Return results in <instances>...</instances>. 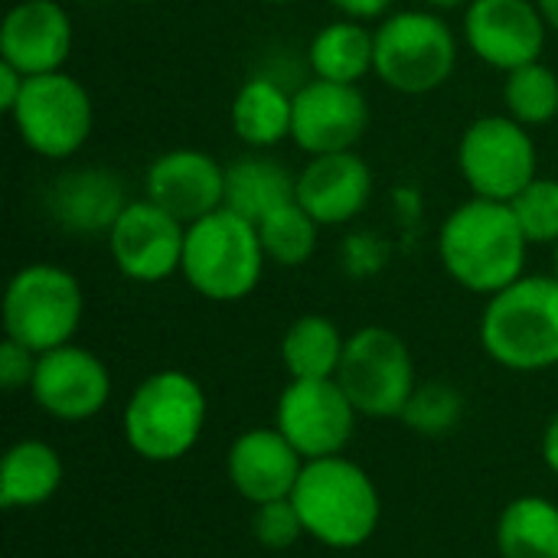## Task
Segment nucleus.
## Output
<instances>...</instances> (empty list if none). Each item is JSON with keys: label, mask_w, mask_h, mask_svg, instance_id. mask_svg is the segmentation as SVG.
<instances>
[{"label": "nucleus", "mask_w": 558, "mask_h": 558, "mask_svg": "<svg viewBox=\"0 0 558 558\" xmlns=\"http://www.w3.org/2000/svg\"><path fill=\"white\" fill-rule=\"evenodd\" d=\"M75 43L72 16L59 0H20L0 26V62L26 78L62 72Z\"/></svg>", "instance_id": "obj_17"}, {"label": "nucleus", "mask_w": 558, "mask_h": 558, "mask_svg": "<svg viewBox=\"0 0 558 558\" xmlns=\"http://www.w3.org/2000/svg\"><path fill=\"white\" fill-rule=\"evenodd\" d=\"M29 396L59 422H88L111 399V373L92 350L65 343L36 356Z\"/></svg>", "instance_id": "obj_14"}, {"label": "nucleus", "mask_w": 558, "mask_h": 558, "mask_svg": "<svg viewBox=\"0 0 558 558\" xmlns=\"http://www.w3.org/2000/svg\"><path fill=\"white\" fill-rule=\"evenodd\" d=\"M128 193L118 173L101 167H82L62 173L49 190V213L52 219L78 235H108L118 216L128 206Z\"/></svg>", "instance_id": "obj_20"}, {"label": "nucleus", "mask_w": 558, "mask_h": 558, "mask_svg": "<svg viewBox=\"0 0 558 558\" xmlns=\"http://www.w3.org/2000/svg\"><path fill=\"white\" fill-rule=\"evenodd\" d=\"M252 533L265 549H291L301 536H307L304 520L298 513V507L288 500H271L255 507L252 513Z\"/></svg>", "instance_id": "obj_31"}, {"label": "nucleus", "mask_w": 558, "mask_h": 558, "mask_svg": "<svg viewBox=\"0 0 558 558\" xmlns=\"http://www.w3.org/2000/svg\"><path fill=\"white\" fill-rule=\"evenodd\" d=\"M526 255L530 239L510 203L474 196L451 209L438 229V258L451 281L471 294L494 298L520 281L526 275Z\"/></svg>", "instance_id": "obj_1"}, {"label": "nucleus", "mask_w": 558, "mask_h": 558, "mask_svg": "<svg viewBox=\"0 0 558 558\" xmlns=\"http://www.w3.org/2000/svg\"><path fill=\"white\" fill-rule=\"evenodd\" d=\"M265 262L255 222L226 206L186 226L180 275L206 301L232 304L248 298L262 281Z\"/></svg>", "instance_id": "obj_5"}, {"label": "nucleus", "mask_w": 558, "mask_h": 558, "mask_svg": "<svg viewBox=\"0 0 558 558\" xmlns=\"http://www.w3.org/2000/svg\"><path fill=\"white\" fill-rule=\"evenodd\" d=\"M144 196L183 226H193L226 206V167L196 147L167 150L147 167Z\"/></svg>", "instance_id": "obj_16"}, {"label": "nucleus", "mask_w": 558, "mask_h": 558, "mask_svg": "<svg viewBox=\"0 0 558 558\" xmlns=\"http://www.w3.org/2000/svg\"><path fill=\"white\" fill-rule=\"evenodd\" d=\"M373 33V72L399 95H428L441 88L458 65V39L435 10H399Z\"/></svg>", "instance_id": "obj_7"}, {"label": "nucleus", "mask_w": 558, "mask_h": 558, "mask_svg": "<svg viewBox=\"0 0 558 558\" xmlns=\"http://www.w3.org/2000/svg\"><path fill=\"white\" fill-rule=\"evenodd\" d=\"M304 464L307 461L278 428H248L232 441L226 454L229 484L252 507L288 500L298 487Z\"/></svg>", "instance_id": "obj_18"}, {"label": "nucleus", "mask_w": 558, "mask_h": 558, "mask_svg": "<svg viewBox=\"0 0 558 558\" xmlns=\"http://www.w3.org/2000/svg\"><path fill=\"white\" fill-rule=\"evenodd\" d=\"M464 415V399L454 386L448 383H418L412 399L402 409V422L425 438H438L448 435L461 425Z\"/></svg>", "instance_id": "obj_29"}, {"label": "nucleus", "mask_w": 558, "mask_h": 558, "mask_svg": "<svg viewBox=\"0 0 558 558\" xmlns=\"http://www.w3.org/2000/svg\"><path fill=\"white\" fill-rule=\"evenodd\" d=\"M307 536L327 549H360L379 526V490L373 477L350 458L307 461L291 494Z\"/></svg>", "instance_id": "obj_3"}, {"label": "nucleus", "mask_w": 558, "mask_h": 558, "mask_svg": "<svg viewBox=\"0 0 558 558\" xmlns=\"http://www.w3.org/2000/svg\"><path fill=\"white\" fill-rule=\"evenodd\" d=\"M356 418L360 412L337 379H291L275 409V428L304 461L343 454Z\"/></svg>", "instance_id": "obj_11"}, {"label": "nucleus", "mask_w": 558, "mask_h": 558, "mask_svg": "<svg viewBox=\"0 0 558 558\" xmlns=\"http://www.w3.org/2000/svg\"><path fill=\"white\" fill-rule=\"evenodd\" d=\"M556 278H558V242H556Z\"/></svg>", "instance_id": "obj_40"}, {"label": "nucleus", "mask_w": 558, "mask_h": 558, "mask_svg": "<svg viewBox=\"0 0 558 558\" xmlns=\"http://www.w3.org/2000/svg\"><path fill=\"white\" fill-rule=\"evenodd\" d=\"M517 222L523 226L530 245H556L558 242V180L536 177L513 203Z\"/></svg>", "instance_id": "obj_30"}, {"label": "nucleus", "mask_w": 558, "mask_h": 558, "mask_svg": "<svg viewBox=\"0 0 558 558\" xmlns=\"http://www.w3.org/2000/svg\"><path fill=\"white\" fill-rule=\"evenodd\" d=\"M504 101H507V114L517 118L520 124L526 128L549 124L558 114V75L543 62L520 65L507 72Z\"/></svg>", "instance_id": "obj_28"}, {"label": "nucleus", "mask_w": 558, "mask_h": 558, "mask_svg": "<svg viewBox=\"0 0 558 558\" xmlns=\"http://www.w3.org/2000/svg\"><path fill=\"white\" fill-rule=\"evenodd\" d=\"M258 3H268V7H284V3H298V0H258Z\"/></svg>", "instance_id": "obj_38"}, {"label": "nucleus", "mask_w": 558, "mask_h": 558, "mask_svg": "<svg viewBox=\"0 0 558 558\" xmlns=\"http://www.w3.org/2000/svg\"><path fill=\"white\" fill-rule=\"evenodd\" d=\"M186 245V226L157 203L131 199L108 232V252L114 268L137 284H157L180 271Z\"/></svg>", "instance_id": "obj_12"}, {"label": "nucleus", "mask_w": 558, "mask_h": 558, "mask_svg": "<svg viewBox=\"0 0 558 558\" xmlns=\"http://www.w3.org/2000/svg\"><path fill=\"white\" fill-rule=\"evenodd\" d=\"M337 383L366 418H399L418 386L412 353L389 327H360L347 337Z\"/></svg>", "instance_id": "obj_8"}, {"label": "nucleus", "mask_w": 558, "mask_h": 558, "mask_svg": "<svg viewBox=\"0 0 558 558\" xmlns=\"http://www.w3.org/2000/svg\"><path fill=\"white\" fill-rule=\"evenodd\" d=\"M23 85H26V75L16 72V69L7 65V62H0V111H3V114H10L13 105L20 101Z\"/></svg>", "instance_id": "obj_34"}, {"label": "nucleus", "mask_w": 558, "mask_h": 558, "mask_svg": "<svg viewBox=\"0 0 558 558\" xmlns=\"http://www.w3.org/2000/svg\"><path fill=\"white\" fill-rule=\"evenodd\" d=\"M82 314L85 294L78 278L52 262L23 265L3 291V333L36 356L72 343Z\"/></svg>", "instance_id": "obj_6"}, {"label": "nucleus", "mask_w": 558, "mask_h": 558, "mask_svg": "<svg viewBox=\"0 0 558 558\" xmlns=\"http://www.w3.org/2000/svg\"><path fill=\"white\" fill-rule=\"evenodd\" d=\"M484 353L513 373H543L558 366V278L523 275L487 298L481 314Z\"/></svg>", "instance_id": "obj_2"}, {"label": "nucleus", "mask_w": 558, "mask_h": 558, "mask_svg": "<svg viewBox=\"0 0 558 558\" xmlns=\"http://www.w3.org/2000/svg\"><path fill=\"white\" fill-rule=\"evenodd\" d=\"M307 62L317 78L360 85L376 65V33L366 29V23L340 16L314 33Z\"/></svg>", "instance_id": "obj_23"}, {"label": "nucleus", "mask_w": 558, "mask_h": 558, "mask_svg": "<svg viewBox=\"0 0 558 558\" xmlns=\"http://www.w3.org/2000/svg\"><path fill=\"white\" fill-rule=\"evenodd\" d=\"M294 183L298 177L271 157H239L226 167V209L248 222H262L268 213L294 199Z\"/></svg>", "instance_id": "obj_24"}, {"label": "nucleus", "mask_w": 558, "mask_h": 558, "mask_svg": "<svg viewBox=\"0 0 558 558\" xmlns=\"http://www.w3.org/2000/svg\"><path fill=\"white\" fill-rule=\"evenodd\" d=\"M62 487V458L52 445L26 438L16 441L0 464V507L33 510L56 497Z\"/></svg>", "instance_id": "obj_21"}, {"label": "nucleus", "mask_w": 558, "mask_h": 558, "mask_svg": "<svg viewBox=\"0 0 558 558\" xmlns=\"http://www.w3.org/2000/svg\"><path fill=\"white\" fill-rule=\"evenodd\" d=\"M497 549L504 558H558V504L546 497H517L497 520Z\"/></svg>", "instance_id": "obj_26"}, {"label": "nucleus", "mask_w": 558, "mask_h": 558, "mask_svg": "<svg viewBox=\"0 0 558 558\" xmlns=\"http://www.w3.org/2000/svg\"><path fill=\"white\" fill-rule=\"evenodd\" d=\"M543 461L558 477V412L553 415V422L546 425V432H543Z\"/></svg>", "instance_id": "obj_35"}, {"label": "nucleus", "mask_w": 558, "mask_h": 558, "mask_svg": "<svg viewBox=\"0 0 558 558\" xmlns=\"http://www.w3.org/2000/svg\"><path fill=\"white\" fill-rule=\"evenodd\" d=\"M330 7H333L343 20L369 23V20H386L392 0H330Z\"/></svg>", "instance_id": "obj_33"}, {"label": "nucleus", "mask_w": 558, "mask_h": 558, "mask_svg": "<svg viewBox=\"0 0 558 558\" xmlns=\"http://www.w3.org/2000/svg\"><path fill=\"white\" fill-rule=\"evenodd\" d=\"M369 128V105L360 85L311 78L294 92V121L291 141L311 154H340L353 150Z\"/></svg>", "instance_id": "obj_15"}, {"label": "nucleus", "mask_w": 558, "mask_h": 558, "mask_svg": "<svg viewBox=\"0 0 558 558\" xmlns=\"http://www.w3.org/2000/svg\"><path fill=\"white\" fill-rule=\"evenodd\" d=\"M432 10H454V7H464V3H471V0H425Z\"/></svg>", "instance_id": "obj_37"}, {"label": "nucleus", "mask_w": 558, "mask_h": 558, "mask_svg": "<svg viewBox=\"0 0 558 558\" xmlns=\"http://www.w3.org/2000/svg\"><path fill=\"white\" fill-rule=\"evenodd\" d=\"M373 196V170L356 150L320 154L304 163L294 199L317 226H343L356 219Z\"/></svg>", "instance_id": "obj_19"}, {"label": "nucleus", "mask_w": 558, "mask_h": 558, "mask_svg": "<svg viewBox=\"0 0 558 558\" xmlns=\"http://www.w3.org/2000/svg\"><path fill=\"white\" fill-rule=\"evenodd\" d=\"M536 3H539V10H543V16H546L549 29H556L558 33V0H536Z\"/></svg>", "instance_id": "obj_36"}, {"label": "nucleus", "mask_w": 558, "mask_h": 558, "mask_svg": "<svg viewBox=\"0 0 558 558\" xmlns=\"http://www.w3.org/2000/svg\"><path fill=\"white\" fill-rule=\"evenodd\" d=\"M549 23L536 0H471L464 10V39L471 52L500 72L539 62Z\"/></svg>", "instance_id": "obj_13"}, {"label": "nucleus", "mask_w": 558, "mask_h": 558, "mask_svg": "<svg viewBox=\"0 0 558 558\" xmlns=\"http://www.w3.org/2000/svg\"><path fill=\"white\" fill-rule=\"evenodd\" d=\"M128 3H157V0H128Z\"/></svg>", "instance_id": "obj_39"}, {"label": "nucleus", "mask_w": 558, "mask_h": 558, "mask_svg": "<svg viewBox=\"0 0 558 558\" xmlns=\"http://www.w3.org/2000/svg\"><path fill=\"white\" fill-rule=\"evenodd\" d=\"M347 337L324 314L298 317L281 337V363L291 379H337Z\"/></svg>", "instance_id": "obj_25"}, {"label": "nucleus", "mask_w": 558, "mask_h": 558, "mask_svg": "<svg viewBox=\"0 0 558 558\" xmlns=\"http://www.w3.org/2000/svg\"><path fill=\"white\" fill-rule=\"evenodd\" d=\"M536 163L533 134L510 114H484L458 141V170L481 199L513 203L539 177Z\"/></svg>", "instance_id": "obj_10"}, {"label": "nucleus", "mask_w": 558, "mask_h": 558, "mask_svg": "<svg viewBox=\"0 0 558 558\" xmlns=\"http://www.w3.org/2000/svg\"><path fill=\"white\" fill-rule=\"evenodd\" d=\"M255 229H258L265 258L281 265V268H298L317 252L320 226L307 216V209L298 199L268 213L262 222H255Z\"/></svg>", "instance_id": "obj_27"}, {"label": "nucleus", "mask_w": 558, "mask_h": 558, "mask_svg": "<svg viewBox=\"0 0 558 558\" xmlns=\"http://www.w3.org/2000/svg\"><path fill=\"white\" fill-rule=\"evenodd\" d=\"M20 141L46 160H69L92 134L95 108L78 78L69 72L33 75L10 111Z\"/></svg>", "instance_id": "obj_9"}, {"label": "nucleus", "mask_w": 558, "mask_h": 558, "mask_svg": "<svg viewBox=\"0 0 558 558\" xmlns=\"http://www.w3.org/2000/svg\"><path fill=\"white\" fill-rule=\"evenodd\" d=\"M206 415V392L190 373L157 369L131 392L121 425L137 458L170 464L196 448Z\"/></svg>", "instance_id": "obj_4"}, {"label": "nucleus", "mask_w": 558, "mask_h": 558, "mask_svg": "<svg viewBox=\"0 0 558 558\" xmlns=\"http://www.w3.org/2000/svg\"><path fill=\"white\" fill-rule=\"evenodd\" d=\"M294 121V95L265 75L248 78L232 101V128L235 137L255 150H268L291 137Z\"/></svg>", "instance_id": "obj_22"}, {"label": "nucleus", "mask_w": 558, "mask_h": 558, "mask_svg": "<svg viewBox=\"0 0 558 558\" xmlns=\"http://www.w3.org/2000/svg\"><path fill=\"white\" fill-rule=\"evenodd\" d=\"M33 373H36V353L26 350L23 343L3 337V343H0V386L7 392L29 389Z\"/></svg>", "instance_id": "obj_32"}]
</instances>
